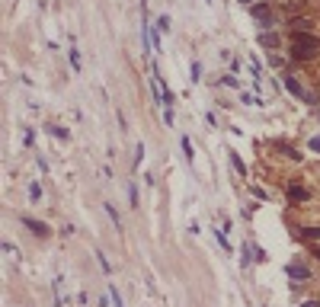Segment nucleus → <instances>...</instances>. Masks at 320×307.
Returning <instances> with one entry per match:
<instances>
[{
    "label": "nucleus",
    "instance_id": "f257e3e1",
    "mask_svg": "<svg viewBox=\"0 0 320 307\" xmlns=\"http://www.w3.org/2000/svg\"><path fill=\"white\" fill-rule=\"evenodd\" d=\"M282 87H285V90H288L295 99L308 102V106H320V96H317V93H311L308 87L301 84V74H295V71H285V74H282Z\"/></svg>",
    "mask_w": 320,
    "mask_h": 307
},
{
    "label": "nucleus",
    "instance_id": "f03ea898",
    "mask_svg": "<svg viewBox=\"0 0 320 307\" xmlns=\"http://www.w3.org/2000/svg\"><path fill=\"white\" fill-rule=\"evenodd\" d=\"M250 16L256 19V23H260V29H275V10H272V3L269 0H260V3H253L250 6Z\"/></svg>",
    "mask_w": 320,
    "mask_h": 307
},
{
    "label": "nucleus",
    "instance_id": "7ed1b4c3",
    "mask_svg": "<svg viewBox=\"0 0 320 307\" xmlns=\"http://www.w3.org/2000/svg\"><path fill=\"white\" fill-rule=\"evenodd\" d=\"M317 19L311 13H298V16H288L285 19V32H314L317 29Z\"/></svg>",
    "mask_w": 320,
    "mask_h": 307
},
{
    "label": "nucleus",
    "instance_id": "20e7f679",
    "mask_svg": "<svg viewBox=\"0 0 320 307\" xmlns=\"http://www.w3.org/2000/svg\"><path fill=\"white\" fill-rule=\"evenodd\" d=\"M285 199H288L291 205H308L314 195H311V189L301 186V182H288V186H285Z\"/></svg>",
    "mask_w": 320,
    "mask_h": 307
},
{
    "label": "nucleus",
    "instance_id": "39448f33",
    "mask_svg": "<svg viewBox=\"0 0 320 307\" xmlns=\"http://www.w3.org/2000/svg\"><path fill=\"white\" fill-rule=\"evenodd\" d=\"M285 275H288L291 282H298V285L301 282H314V272H311L304 263H288L285 265Z\"/></svg>",
    "mask_w": 320,
    "mask_h": 307
},
{
    "label": "nucleus",
    "instance_id": "423d86ee",
    "mask_svg": "<svg viewBox=\"0 0 320 307\" xmlns=\"http://www.w3.org/2000/svg\"><path fill=\"white\" fill-rule=\"evenodd\" d=\"M19 224H23V227H29V234H36L39 240H48L51 237V227L45 221H36V218H29V215H23L19 218Z\"/></svg>",
    "mask_w": 320,
    "mask_h": 307
},
{
    "label": "nucleus",
    "instance_id": "0eeeda50",
    "mask_svg": "<svg viewBox=\"0 0 320 307\" xmlns=\"http://www.w3.org/2000/svg\"><path fill=\"white\" fill-rule=\"evenodd\" d=\"M320 51L317 48H301V45H288V61H298V64H311L317 61Z\"/></svg>",
    "mask_w": 320,
    "mask_h": 307
},
{
    "label": "nucleus",
    "instance_id": "6e6552de",
    "mask_svg": "<svg viewBox=\"0 0 320 307\" xmlns=\"http://www.w3.org/2000/svg\"><path fill=\"white\" fill-rule=\"evenodd\" d=\"M288 45H301V48L320 51V36H314V32H288Z\"/></svg>",
    "mask_w": 320,
    "mask_h": 307
},
{
    "label": "nucleus",
    "instance_id": "1a4fd4ad",
    "mask_svg": "<svg viewBox=\"0 0 320 307\" xmlns=\"http://www.w3.org/2000/svg\"><path fill=\"white\" fill-rule=\"evenodd\" d=\"M272 151H278V157H285V160H291V163L304 160V154L298 151L295 144H288V141H272Z\"/></svg>",
    "mask_w": 320,
    "mask_h": 307
},
{
    "label": "nucleus",
    "instance_id": "9d476101",
    "mask_svg": "<svg viewBox=\"0 0 320 307\" xmlns=\"http://www.w3.org/2000/svg\"><path fill=\"white\" fill-rule=\"evenodd\" d=\"M295 237L304 240V243H320V224H298Z\"/></svg>",
    "mask_w": 320,
    "mask_h": 307
},
{
    "label": "nucleus",
    "instance_id": "9b49d317",
    "mask_svg": "<svg viewBox=\"0 0 320 307\" xmlns=\"http://www.w3.org/2000/svg\"><path fill=\"white\" fill-rule=\"evenodd\" d=\"M256 39H260V45L266 51H278V45H282V36H278L275 29H260V36H256Z\"/></svg>",
    "mask_w": 320,
    "mask_h": 307
},
{
    "label": "nucleus",
    "instance_id": "f8f14e48",
    "mask_svg": "<svg viewBox=\"0 0 320 307\" xmlns=\"http://www.w3.org/2000/svg\"><path fill=\"white\" fill-rule=\"evenodd\" d=\"M224 154H228V160H230V167H234V173L240 176V179H247V163L240 160V154H237V151H230V147H228Z\"/></svg>",
    "mask_w": 320,
    "mask_h": 307
},
{
    "label": "nucleus",
    "instance_id": "ddd939ff",
    "mask_svg": "<svg viewBox=\"0 0 320 307\" xmlns=\"http://www.w3.org/2000/svg\"><path fill=\"white\" fill-rule=\"evenodd\" d=\"M103 208H106L109 221L115 224V230H122V218H119V211H115V205H112V202H103Z\"/></svg>",
    "mask_w": 320,
    "mask_h": 307
},
{
    "label": "nucleus",
    "instance_id": "4468645a",
    "mask_svg": "<svg viewBox=\"0 0 320 307\" xmlns=\"http://www.w3.org/2000/svg\"><path fill=\"white\" fill-rule=\"evenodd\" d=\"M215 240H218V247H221L224 253H234V247L228 243V234H224V230H218V227H215Z\"/></svg>",
    "mask_w": 320,
    "mask_h": 307
},
{
    "label": "nucleus",
    "instance_id": "2eb2a0df",
    "mask_svg": "<svg viewBox=\"0 0 320 307\" xmlns=\"http://www.w3.org/2000/svg\"><path fill=\"white\" fill-rule=\"evenodd\" d=\"M221 87H228V90H237V87H240V80H237V74L234 71H228L221 77Z\"/></svg>",
    "mask_w": 320,
    "mask_h": 307
},
{
    "label": "nucleus",
    "instance_id": "dca6fc26",
    "mask_svg": "<svg viewBox=\"0 0 320 307\" xmlns=\"http://www.w3.org/2000/svg\"><path fill=\"white\" fill-rule=\"evenodd\" d=\"M26 192H29V202L32 205L42 202V186H39V182H29V189H26Z\"/></svg>",
    "mask_w": 320,
    "mask_h": 307
},
{
    "label": "nucleus",
    "instance_id": "f3484780",
    "mask_svg": "<svg viewBox=\"0 0 320 307\" xmlns=\"http://www.w3.org/2000/svg\"><path fill=\"white\" fill-rule=\"evenodd\" d=\"M180 147H183V154H186V160L192 163V160H195V151H192V141H189L186 134H183V138H180Z\"/></svg>",
    "mask_w": 320,
    "mask_h": 307
},
{
    "label": "nucleus",
    "instance_id": "a211bd4d",
    "mask_svg": "<svg viewBox=\"0 0 320 307\" xmlns=\"http://www.w3.org/2000/svg\"><path fill=\"white\" fill-rule=\"evenodd\" d=\"M109 304H112V307H125V304H122L119 288H115V282H109Z\"/></svg>",
    "mask_w": 320,
    "mask_h": 307
},
{
    "label": "nucleus",
    "instance_id": "6ab92c4d",
    "mask_svg": "<svg viewBox=\"0 0 320 307\" xmlns=\"http://www.w3.org/2000/svg\"><path fill=\"white\" fill-rule=\"evenodd\" d=\"M48 134H54L58 141H67V138H71V132H67L64 125H48Z\"/></svg>",
    "mask_w": 320,
    "mask_h": 307
},
{
    "label": "nucleus",
    "instance_id": "aec40b11",
    "mask_svg": "<svg viewBox=\"0 0 320 307\" xmlns=\"http://www.w3.org/2000/svg\"><path fill=\"white\" fill-rule=\"evenodd\" d=\"M96 259H99V269H103L106 275H112V263H109V256L103 253V250H96Z\"/></svg>",
    "mask_w": 320,
    "mask_h": 307
},
{
    "label": "nucleus",
    "instance_id": "412c9836",
    "mask_svg": "<svg viewBox=\"0 0 320 307\" xmlns=\"http://www.w3.org/2000/svg\"><path fill=\"white\" fill-rule=\"evenodd\" d=\"M67 61H71L74 74H80V51H77V48H67Z\"/></svg>",
    "mask_w": 320,
    "mask_h": 307
},
{
    "label": "nucleus",
    "instance_id": "4be33fe9",
    "mask_svg": "<svg viewBox=\"0 0 320 307\" xmlns=\"http://www.w3.org/2000/svg\"><path fill=\"white\" fill-rule=\"evenodd\" d=\"M189 80H192V84H199V80H202V64H199V61L189 64Z\"/></svg>",
    "mask_w": 320,
    "mask_h": 307
},
{
    "label": "nucleus",
    "instance_id": "5701e85b",
    "mask_svg": "<svg viewBox=\"0 0 320 307\" xmlns=\"http://www.w3.org/2000/svg\"><path fill=\"white\" fill-rule=\"evenodd\" d=\"M128 205L138 208V186H135V182H128Z\"/></svg>",
    "mask_w": 320,
    "mask_h": 307
},
{
    "label": "nucleus",
    "instance_id": "b1692460",
    "mask_svg": "<svg viewBox=\"0 0 320 307\" xmlns=\"http://www.w3.org/2000/svg\"><path fill=\"white\" fill-rule=\"evenodd\" d=\"M266 58H269V64H272V67H285V58H282V54H275V51H266Z\"/></svg>",
    "mask_w": 320,
    "mask_h": 307
},
{
    "label": "nucleus",
    "instance_id": "393cba45",
    "mask_svg": "<svg viewBox=\"0 0 320 307\" xmlns=\"http://www.w3.org/2000/svg\"><path fill=\"white\" fill-rule=\"evenodd\" d=\"M240 102H247V106H263V99L250 96V93H240Z\"/></svg>",
    "mask_w": 320,
    "mask_h": 307
},
{
    "label": "nucleus",
    "instance_id": "a878e982",
    "mask_svg": "<svg viewBox=\"0 0 320 307\" xmlns=\"http://www.w3.org/2000/svg\"><path fill=\"white\" fill-rule=\"evenodd\" d=\"M250 192H253L260 202H266V199H269V192H266V189H260V186H250Z\"/></svg>",
    "mask_w": 320,
    "mask_h": 307
},
{
    "label": "nucleus",
    "instance_id": "bb28decb",
    "mask_svg": "<svg viewBox=\"0 0 320 307\" xmlns=\"http://www.w3.org/2000/svg\"><path fill=\"white\" fill-rule=\"evenodd\" d=\"M32 141H36V132H32V128H26V132H23V144L32 147Z\"/></svg>",
    "mask_w": 320,
    "mask_h": 307
},
{
    "label": "nucleus",
    "instance_id": "cd10ccee",
    "mask_svg": "<svg viewBox=\"0 0 320 307\" xmlns=\"http://www.w3.org/2000/svg\"><path fill=\"white\" fill-rule=\"evenodd\" d=\"M141 160H144V144L135 147V167H141Z\"/></svg>",
    "mask_w": 320,
    "mask_h": 307
},
{
    "label": "nucleus",
    "instance_id": "c85d7f7f",
    "mask_svg": "<svg viewBox=\"0 0 320 307\" xmlns=\"http://www.w3.org/2000/svg\"><path fill=\"white\" fill-rule=\"evenodd\" d=\"M308 147H311V151H314V154H320V134H314V138L308 141Z\"/></svg>",
    "mask_w": 320,
    "mask_h": 307
},
{
    "label": "nucleus",
    "instance_id": "c756f323",
    "mask_svg": "<svg viewBox=\"0 0 320 307\" xmlns=\"http://www.w3.org/2000/svg\"><path fill=\"white\" fill-rule=\"evenodd\" d=\"M253 250H256V263H266V259H269V253L263 247H253Z\"/></svg>",
    "mask_w": 320,
    "mask_h": 307
},
{
    "label": "nucleus",
    "instance_id": "7c9ffc66",
    "mask_svg": "<svg viewBox=\"0 0 320 307\" xmlns=\"http://www.w3.org/2000/svg\"><path fill=\"white\" fill-rule=\"evenodd\" d=\"M163 122H167V128H173V109H163Z\"/></svg>",
    "mask_w": 320,
    "mask_h": 307
},
{
    "label": "nucleus",
    "instance_id": "2f4dec72",
    "mask_svg": "<svg viewBox=\"0 0 320 307\" xmlns=\"http://www.w3.org/2000/svg\"><path fill=\"white\" fill-rule=\"evenodd\" d=\"M36 160H39V170H42V173H48V160H45L42 154H36Z\"/></svg>",
    "mask_w": 320,
    "mask_h": 307
},
{
    "label": "nucleus",
    "instance_id": "473e14b6",
    "mask_svg": "<svg viewBox=\"0 0 320 307\" xmlns=\"http://www.w3.org/2000/svg\"><path fill=\"white\" fill-rule=\"evenodd\" d=\"M298 307H320V298H308V301H301Z\"/></svg>",
    "mask_w": 320,
    "mask_h": 307
},
{
    "label": "nucleus",
    "instance_id": "72a5a7b5",
    "mask_svg": "<svg viewBox=\"0 0 320 307\" xmlns=\"http://www.w3.org/2000/svg\"><path fill=\"white\" fill-rule=\"evenodd\" d=\"M205 122H208V128H218V119H215V112H208V115H205Z\"/></svg>",
    "mask_w": 320,
    "mask_h": 307
},
{
    "label": "nucleus",
    "instance_id": "f704fd0d",
    "mask_svg": "<svg viewBox=\"0 0 320 307\" xmlns=\"http://www.w3.org/2000/svg\"><path fill=\"white\" fill-rule=\"evenodd\" d=\"M311 256H314L317 263H320V243H311Z\"/></svg>",
    "mask_w": 320,
    "mask_h": 307
},
{
    "label": "nucleus",
    "instance_id": "c9c22d12",
    "mask_svg": "<svg viewBox=\"0 0 320 307\" xmlns=\"http://www.w3.org/2000/svg\"><path fill=\"white\" fill-rule=\"evenodd\" d=\"M237 3H240V6H253L256 0H237Z\"/></svg>",
    "mask_w": 320,
    "mask_h": 307
}]
</instances>
